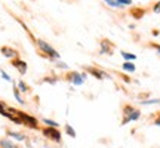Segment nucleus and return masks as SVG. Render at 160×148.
I'll return each mask as SVG.
<instances>
[{"instance_id": "obj_1", "label": "nucleus", "mask_w": 160, "mask_h": 148, "mask_svg": "<svg viewBox=\"0 0 160 148\" xmlns=\"http://www.w3.org/2000/svg\"><path fill=\"white\" fill-rule=\"evenodd\" d=\"M34 45H36V47H37V52H39L40 57H43V58H46V59H49L51 62H53V61L59 59V52H58L52 45H49L46 40H43V39H36Z\"/></svg>"}, {"instance_id": "obj_2", "label": "nucleus", "mask_w": 160, "mask_h": 148, "mask_svg": "<svg viewBox=\"0 0 160 148\" xmlns=\"http://www.w3.org/2000/svg\"><path fill=\"white\" fill-rule=\"evenodd\" d=\"M86 77H88V73H86V71H83V73H79V71H68V73H65V76H64V80L70 81L71 85H74V86H82L85 83Z\"/></svg>"}, {"instance_id": "obj_3", "label": "nucleus", "mask_w": 160, "mask_h": 148, "mask_svg": "<svg viewBox=\"0 0 160 148\" xmlns=\"http://www.w3.org/2000/svg\"><path fill=\"white\" fill-rule=\"evenodd\" d=\"M42 133H43V136H46L48 139H51L53 142H61V132L58 131V127H49V126H46L42 129Z\"/></svg>"}, {"instance_id": "obj_4", "label": "nucleus", "mask_w": 160, "mask_h": 148, "mask_svg": "<svg viewBox=\"0 0 160 148\" xmlns=\"http://www.w3.org/2000/svg\"><path fill=\"white\" fill-rule=\"evenodd\" d=\"M85 71L88 74L93 76L98 80H104V79H110V76L107 74V71H104L102 68H97V67H85Z\"/></svg>"}, {"instance_id": "obj_5", "label": "nucleus", "mask_w": 160, "mask_h": 148, "mask_svg": "<svg viewBox=\"0 0 160 148\" xmlns=\"http://www.w3.org/2000/svg\"><path fill=\"white\" fill-rule=\"evenodd\" d=\"M11 65L13 67V68H17V71L21 74V76H24V74L27 73V70H28L27 62H25L24 59H21V58H15V59H12Z\"/></svg>"}, {"instance_id": "obj_6", "label": "nucleus", "mask_w": 160, "mask_h": 148, "mask_svg": "<svg viewBox=\"0 0 160 148\" xmlns=\"http://www.w3.org/2000/svg\"><path fill=\"white\" fill-rule=\"evenodd\" d=\"M0 52H2V55L8 59H15V58H19V52L15 49V47H12V46H2L0 47Z\"/></svg>"}, {"instance_id": "obj_7", "label": "nucleus", "mask_w": 160, "mask_h": 148, "mask_svg": "<svg viewBox=\"0 0 160 148\" xmlns=\"http://www.w3.org/2000/svg\"><path fill=\"white\" fill-rule=\"evenodd\" d=\"M113 49H114V43H111L108 39L101 40V49H99L101 55H113Z\"/></svg>"}, {"instance_id": "obj_8", "label": "nucleus", "mask_w": 160, "mask_h": 148, "mask_svg": "<svg viewBox=\"0 0 160 148\" xmlns=\"http://www.w3.org/2000/svg\"><path fill=\"white\" fill-rule=\"evenodd\" d=\"M147 7H142V6H132L129 9V15H131L133 19H141V18L147 13Z\"/></svg>"}, {"instance_id": "obj_9", "label": "nucleus", "mask_w": 160, "mask_h": 148, "mask_svg": "<svg viewBox=\"0 0 160 148\" xmlns=\"http://www.w3.org/2000/svg\"><path fill=\"white\" fill-rule=\"evenodd\" d=\"M139 116H141V111H139V110H135V111H133V113H131L129 116H125V117H123V121H122V125H126V123L135 121V120L139 119Z\"/></svg>"}, {"instance_id": "obj_10", "label": "nucleus", "mask_w": 160, "mask_h": 148, "mask_svg": "<svg viewBox=\"0 0 160 148\" xmlns=\"http://www.w3.org/2000/svg\"><path fill=\"white\" fill-rule=\"evenodd\" d=\"M122 68H123V71H126V73H135V71H137L135 64L131 62V61H125V62L122 64Z\"/></svg>"}, {"instance_id": "obj_11", "label": "nucleus", "mask_w": 160, "mask_h": 148, "mask_svg": "<svg viewBox=\"0 0 160 148\" xmlns=\"http://www.w3.org/2000/svg\"><path fill=\"white\" fill-rule=\"evenodd\" d=\"M6 133H8V136L13 138V139H17V141H25L27 138H25V135H22L21 132H13V131H6Z\"/></svg>"}, {"instance_id": "obj_12", "label": "nucleus", "mask_w": 160, "mask_h": 148, "mask_svg": "<svg viewBox=\"0 0 160 148\" xmlns=\"http://www.w3.org/2000/svg\"><path fill=\"white\" fill-rule=\"evenodd\" d=\"M0 148H19L17 144H13L12 141L6 139V138H0Z\"/></svg>"}, {"instance_id": "obj_13", "label": "nucleus", "mask_w": 160, "mask_h": 148, "mask_svg": "<svg viewBox=\"0 0 160 148\" xmlns=\"http://www.w3.org/2000/svg\"><path fill=\"white\" fill-rule=\"evenodd\" d=\"M18 89H19V92H22V93H28V92H31V89H30V86L24 81V80H19L17 83Z\"/></svg>"}, {"instance_id": "obj_14", "label": "nucleus", "mask_w": 160, "mask_h": 148, "mask_svg": "<svg viewBox=\"0 0 160 148\" xmlns=\"http://www.w3.org/2000/svg\"><path fill=\"white\" fill-rule=\"evenodd\" d=\"M13 96H15V99H17L19 104H22V105L25 104V101H24V98H22V95H21V92H19L17 85H13Z\"/></svg>"}, {"instance_id": "obj_15", "label": "nucleus", "mask_w": 160, "mask_h": 148, "mask_svg": "<svg viewBox=\"0 0 160 148\" xmlns=\"http://www.w3.org/2000/svg\"><path fill=\"white\" fill-rule=\"evenodd\" d=\"M104 3H105V5L107 6H110V7H113V9H123V7H125V6H122L119 3V2H117V0H102Z\"/></svg>"}, {"instance_id": "obj_16", "label": "nucleus", "mask_w": 160, "mask_h": 148, "mask_svg": "<svg viewBox=\"0 0 160 148\" xmlns=\"http://www.w3.org/2000/svg\"><path fill=\"white\" fill-rule=\"evenodd\" d=\"M120 55H122V58H123L125 61H131V62H133V61L137 59V55L129 53V52H125V51H120Z\"/></svg>"}, {"instance_id": "obj_17", "label": "nucleus", "mask_w": 160, "mask_h": 148, "mask_svg": "<svg viewBox=\"0 0 160 148\" xmlns=\"http://www.w3.org/2000/svg\"><path fill=\"white\" fill-rule=\"evenodd\" d=\"M58 80L59 79H58L57 76H46V77H43V81H45V83H49V85H55Z\"/></svg>"}, {"instance_id": "obj_18", "label": "nucleus", "mask_w": 160, "mask_h": 148, "mask_svg": "<svg viewBox=\"0 0 160 148\" xmlns=\"http://www.w3.org/2000/svg\"><path fill=\"white\" fill-rule=\"evenodd\" d=\"M154 104H160V98H154V99H144V101H141V105H154Z\"/></svg>"}, {"instance_id": "obj_19", "label": "nucleus", "mask_w": 160, "mask_h": 148, "mask_svg": "<svg viewBox=\"0 0 160 148\" xmlns=\"http://www.w3.org/2000/svg\"><path fill=\"white\" fill-rule=\"evenodd\" d=\"M135 110H137L135 107H132V105H129V104H126L125 107H123V114H125V116H129V114L133 113Z\"/></svg>"}, {"instance_id": "obj_20", "label": "nucleus", "mask_w": 160, "mask_h": 148, "mask_svg": "<svg viewBox=\"0 0 160 148\" xmlns=\"http://www.w3.org/2000/svg\"><path fill=\"white\" fill-rule=\"evenodd\" d=\"M53 64H55V67H58V68H61V70H68V65H67V64H64L61 59L53 61Z\"/></svg>"}, {"instance_id": "obj_21", "label": "nucleus", "mask_w": 160, "mask_h": 148, "mask_svg": "<svg viewBox=\"0 0 160 148\" xmlns=\"http://www.w3.org/2000/svg\"><path fill=\"white\" fill-rule=\"evenodd\" d=\"M65 132H67V135H68V136L76 138V131L70 125H65Z\"/></svg>"}, {"instance_id": "obj_22", "label": "nucleus", "mask_w": 160, "mask_h": 148, "mask_svg": "<svg viewBox=\"0 0 160 148\" xmlns=\"http://www.w3.org/2000/svg\"><path fill=\"white\" fill-rule=\"evenodd\" d=\"M46 126H49V127H58V123L57 121H53V120H49V119H43L42 120Z\"/></svg>"}, {"instance_id": "obj_23", "label": "nucleus", "mask_w": 160, "mask_h": 148, "mask_svg": "<svg viewBox=\"0 0 160 148\" xmlns=\"http://www.w3.org/2000/svg\"><path fill=\"white\" fill-rule=\"evenodd\" d=\"M0 74H2V79H5L6 81H12V79H11V76L6 73L5 70H0Z\"/></svg>"}, {"instance_id": "obj_24", "label": "nucleus", "mask_w": 160, "mask_h": 148, "mask_svg": "<svg viewBox=\"0 0 160 148\" xmlns=\"http://www.w3.org/2000/svg\"><path fill=\"white\" fill-rule=\"evenodd\" d=\"M151 11L154 12V13H160V0H159V2H156L154 5H153Z\"/></svg>"}, {"instance_id": "obj_25", "label": "nucleus", "mask_w": 160, "mask_h": 148, "mask_svg": "<svg viewBox=\"0 0 160 148\" xmlns=\"http://www.w3.org/2000/svg\"><path fill=\"white\" fill-rule=\"evenodd\" d=\"M122 6H131L132 5V0H117Z\"/></svg>"}, {"instance_id": "obj_26", "label": "nucleus", "mask_w": 160, "mask_h": 148, "mask_svg": "<svg viewBox=\"0 0 160 148\" xmlns=\"http://www.w3.org/2000/svg\"><path fill=\"white\" fill-rule=\"evenodd\" d=\"M6 108H8V105H6V104L3 102V101H0V114L3 113V111H5Z\"/></svg>"}, {"instance_id": "obj_27", "label": "nucleus", "mask_w": 160, "mask_h": 148, "mask_svg": "<svg viewBox=\"0 0 160 148\" xmlns=\"http://www.w3.org/2000/svg\"><path fill=\"white\" fill-rule=\"evenodd\" d=\"M150 47H153V49H157V52L160 53V45H157V43H150Z\"/></svg>"}, {"instance_id": "obj_28", "label": "nucleus", "mask_w": 160, "mask_h": 148, "mask_svg": "<svg viewBox=\"0 0 160 148\" xmlns=\"http://www.w3.org/2000/svg\"><path fill=\"white\" fill-rule=\"evenodd\" d=\"M159 117H160V116H159Z\"/></svg>"}]
</instances>
